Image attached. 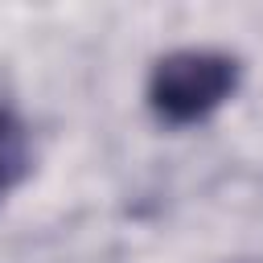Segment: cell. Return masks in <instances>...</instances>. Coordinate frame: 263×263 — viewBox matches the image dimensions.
Instances as JSON below:
<instances>
[{"instance_id":"cell-1","label":"cell","mask_w":263,"mask_h":263,"mask_svg":"<svg viewBox=\"0 0 263 263\" xmlns=\"http://www.w3.org/2000/svg\"><path fill=\"white\" fill-rule=\"evenodd\" d=\"M238 86V62L218 49H173L152 66L148 103L164 123H197Z\"/></svg>"},{"instance_id":"cell-2","label":"cell","mask_w":263,"mask_h":263,"mask_svg":"<svg viewBox=\"0 0 263 263\" xmlns=\"http://www.w3.org/2000/svg\"><path fill=\"white\" fill-rule=\"evenodd\" d=\"M29 173V132L12 111H0V197Z\"/></svg>"}]
</instances>
